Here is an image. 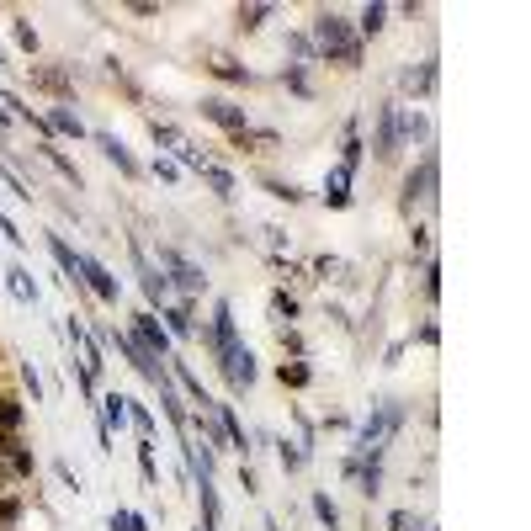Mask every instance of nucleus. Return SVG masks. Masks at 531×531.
Returning <instances> with one entry per match:
<instances>
[{
	"mask_svg": "<svg viewBox=\"0 0 531 531\" xmlns=\"http://www.w3.org/2000/svg\"><path fill=\"white\" fill-rule=\"evenodd\" d=\"M282 85H287L293 96H314V85H308V70H303V64H287V70H282Z\"/></svg>",
	"mask_w": 531,
	"mask_h": 531,
	"instance_id": "f704fd0d",
	"label": "nucleus"
},
{
	"mask_svg": "<svg viewBox=\"0 0 531 531\" xmlns=\"http://www.w3.org/2000/svg\"><path fill=\"white\" fill-rule=\"evenodd\" d=\"M11 38H16V48H22V54L38 59V27H32L27 16H11Z\"/></svg>",
	"mask_w": 531,
	"mask_h": 531,
	"instance_id": "c85d7f7f",
	"label": "nucleus"
},
{
	"mask_svg": "<svg viewBox=\"0 0 531 531\" xmlns=\"http://www.w3.org/2000/svg\"><path fill=\"white\" fill-rule=\"evenodd\" d=\"M356 38H362V48L372 43V38H383V27H388V6H378V0H372V6H362V16H356Z\"/></svg>",
	"mask_w": 531,
	"mask_h": 531,
	"instance_id": "aec40b11",
	"label": "nucleus"
},
{
	"mask_svg": "<svg viewBox=\"0 0 531 531\" xmlns=\"http://www.w3.org/2000/svg\"><path fill=\"white\" fill-rule=\"evenodd\" d=\"M277 383L293 388V393H303L308 383H314V367H308V362H282V367H277Z\"/></svg>",
	"mask_w": 531,
	"mask_h": 531,
	"instance_id": "cd10ccee",
	"label": "nucleus"
},
{
	"mask_svg": "<svg viewBox=\"0 0 531 531\" xmlns=\"http://www.w3.org/2000/svg\"><path fill=\"white\" fill-rule=\"evenodd\" d=\"M27 85L38 96H48L54 107H70V101H75V64H64V59H32L27 64Z\"/></svg>",
	"mask_w": 531,
	"mask_h": 531,
	"instance_id": "7ed1b4c3",
	"label": "nucleus"
},
{
	"mask_svg": "<svg viewBox=\"0 0 531 531\" xmlns=\"http://www.w3.org/2000/svg\"><path fill=\"white\" fill-rule=\"evenodd\" d=\"M202 70H208L213 80H224V85H255V75H250L234 54H208V64H202Z\"/></svg>",
	"mask_w": 531,
	"mask_h": 531,
	"instance_id": "f3484780",
	"label": "nucleus"
},
{
	"mask_svg": "<svg viewBox=\"0 0 531 531\" xmlns=\"http://www.w3.org/2000/svg\"><path fill=\"white\" fill-rule=\"evenodd\" d=\"M277 462H282V473H298L303 468V447H298V441H277Z\"/></svg>",
	"mask_w": 531,
	"mask_h": 531,
	"instance_id": "c9c22d12",
	"label": "nucleus"
},
{
	"mask_svg": "<svg viewBox=\"0 0 531 531\" xmlns=\"http://www.w3.org/2000/svg\"><path fill=\"white\" fill-rule=\"evenodd\" d=\"M351 181H356L351 170H340V165H335L330 176H324V192H319V197H324V208H335V213H340V208H351Z\"/></svg>",
	"mask_w": 531,
	"mask_h": 531,
	"instance_id": "6ab92c4d",
	"label": "nucleus"
},
{
	"mask_svg": "<svg viewBox=\"0 0 531 531\" xmlns=\"http://www.w3.org/2000/svg\"><path fill=\"white\" fill-rule=\"evenodd\" d=\"M0 234H6V239H11V245H16V250H27V234H22V229H16V224H11V218H6V213H0Z\"/></svg>",
	"mask_w": 531,
	"mask_h": 531,
	"instance_id": "c03bdc74",
	"label": "nucleus"
},
{
	"mask_svg": "<svg viewBox=\"0 0 531 531\" xmlns=\"http://www.w3.org/2000/svg\"><path fill=\"white\" fill-rule=\"evenodd\" d=\"M101 425H107V431H123V425H128V393H101Z\"/></svg>",
	"mask_w": 531,
	"mask_h": 531,
	"instance_id": "5701e85b",
	"label": "nucleus"
},
{
	"mask_svg": "<svg viewBox=\"0 0 531 531\" xmlns=\"http://www.w3.org/2000/svg\"><path fill=\"white\" fill-rule=\"evenodd\" d=\"M266 266H271V271H277V277H282V282H287V277H298V266H293V261H282V255H266Z\"/></svg>",
	"mask_w": 531,
	"mask_h": 531,
	"instance_id": "a18cd8bd",
	"label": "nucleus"
},
{
	"mask_svg": "<svg viewBox=\"0 0 531 531\" xmlns=\"http://www.w3.org/2000/svg\"><path fill=\"white\" fill-rule=\"evenodd\" d=\"M308 43H314L319 64L330 59L340 70H362V38H356V27L346 22L340 11H314V22H308Z\"/></svg>",
	"mask_w": 531,
	"mask_h": 531,
	"instance_id": "f257e3e1",
	"label": "nucleus"
},
{
	"mask_svg": "<svg viewBox=\"0 0 531 531\" xmlns=\"http://www.w3.org/2000/svg\"><path fill=\"white\" fill-rule=\"evenodd\" d=\"M197 112H202V123L224 128L229 139H234V133H245V128H250V112L239 107V101H229V96H202V101H197Z\"/></svg>",
	"mask_w": 531,
	"mask_h": 531,
	"instance_id": "1a4fd4ad",
	"label": "nucleus"
},
{
	"mask_svg": "<svg viewBox=\"0 0 531 531\" xmlns=\"http://www.w3.org/2000/svg\"><path fill=\"white\" fill-rule=\"evenodd\" d=\"M229 149H239V154H277V149H282V133L250 123L245 133H234V139H229Z\"/></svg>",
	"mask_w": 531,
	"mask_h": 531,
	"instance_id": "ddd939ff",
	"label": "nucleus"
},
{
	"mask_svg": "<svg viewBox=\"0 0 531 531\" xmlns=\"http://www.w3.org/2000/svg\"><path fill=\"white\" fill-rule=\"evenodd\" d=\"M91 144H96L101 154H107V160H112L117 170H123V176H128V181H139V176H144V165H139V160H133V154H128V144H123V139H117V133H107V128H91Z\"/></svg>",
	"mask_w": 531,
	"mask_h": 531,
	"instance_id": "9b49d317",
	"label": "nucleus"
},
{
	"mask_svg": "<svg viewBox=\"0 0 531 531\" xmlns=\"http://www.w3.org/2000/svg\"><path fill=\"white\" fill-rule=\"evenodd\" d=\"M308 271H314L319 282H346V261H340V255H314Z\"/></svg>",
	"mask_w": 531,
	"mask_h": 531,
	"instance_id": "7c9ffc66",
	"label": "nucleus"
},
{
	"mask_svg": "<svg viewBox=\"0 0 531 531\" xmlns=\"http://www.w3.org/2000/svg\"><path fill=\"white\" fill-rule=\"evenodd\" d=\"M38 154H43V160H48V165H54V170H59V176H64V181H70V186H75V192H80V186H85V176H80V165H75V160H70V154H64V149H59V139H54V144H38Z\"/></svg>",
	"mask_w": 531,
	"mask_h": 531,
	"instance_id": "4be33fe9",
	"label": "nucleus"
},
{
	"mask_svg": "<svg viewBox=\"0 0 531 531\" xmlns=\"http://www.w3.org/2000/svg\"><path fill=\"white\" fill-rule=\"evenodd\" d=\"M112 531H128V510H123V505L112 510Z\"/></svg>",
	"mask_w": 531,
	"mask_h": 531,
	"instance_id": "de8ad7c7",
	"label": "nucleus"
},
{
	"mask_svg": "<svg viewBox=\"0 0 531 531\" xmlns=\"http://www.w3.org/2000/svg\"><path fill=\"white\" fill-rule=\"evenodd\" d=\"M218 372H224V383H229L234 393H245V388L255 383V356H250V346H234L224 362H218Z\"/></svg>",
	"mask_w": 531,
	"mask_h": 531,
	"instance_id": "f8f14e48",
	"label": "nucleus"
},
{
	"mask_svg": "<svg viewBox=\"0 0 531 531\" xmlns=\"http://www.w3.org/2000/svg\"><path fill=\"white\" fill-rule=\"evenodd\" d=\"M27 425V399L16 388H0V436H22Z\"/></svg>",
	"mask_w": 531,
	"mask_h": 531,
	"instance_id": "2eb2a0df",
	"label": "nucleus"
},
{
	"mask_svg": "<svg viewBox=\"0 0 531 531\" xmlns=\"http://www.w3.org/2000/svg\"><path fill=\"white\" fill-rule=\"evenodd\" d=\"M6 287H11V293L22 298V303H38V298H43V287L32 282V271H27V266H11V271H6Z\"/></svg>",
	"mask_w": 531,
	"mask_h": 531,
	"instance_id": "393cba45",
	"label": "nucleus"
},
{
	"mask_svg": "<svg viewBox=\"0 0 531 531\" xmlns=\"http://www.w3.org/2000/svg\"><path fill=\"white\" fill-rule=\"evenodd\" d=\"M54 473L64 478V489H80V478H75V468H70V462H54Z\"/></svg>",
	"mask_w": 531,
	"mask_h": 531,
	"instance_id": "49530a36",
	"label": "nucleus"
},
{
	"mask_svg": "<svg viewBox=\"0 0 531 531\" xmlns=\"http://www.w3.org/2000/svg\"><path fill=\"white\" fill-rule=\"evenodd\" d=\"M202 346L213 351V362H224V356L239 346V319H234V303L229 298L213 303V324H202Z\"/></svg>",
	"mask_w": 531,
	"mask_h": 531,
	"instance_id": "39448f33",
	"label": "nucleus"
},
{
	"mask_svg": "<svg viewBox=\"0 0 531 531\" xmlns=\"http://www.w3.org/2000/svg\"><path fill=\"white\" fill-rule=\"evenodd\" d=\"M308 505H314V516H319L324 526H330V531H340V510H335V500H330V494H314Z\"/></svg>",
	"mask_w": 531,
	"mask_h": 531,
	"instance_id": "4c0bfd02",
	"label": "nucleus"
},
{
	"mask_svg": "<svg viewBox=\"0 0 531 531\" xmlns=\"http://www.w3.org/2000/svg\"><path fill=\"white\" fill-rule=\"evenodd\" d=\"M149 139L160 144V149H176V144H181V128L165 123V117H149Z\"/></svg>",
	"mask_w": 531,
	"mask_h": 531,
	"instance_id": "72a5a7b5",
	"label": "nucleus"
},
{
	"mask_svg": "<svg viewBox=\"0 0 531 531\" xmlns=\"http://www.w3.org/2000/svg\"><path fill=\"white\" fill-rule=\"evenodd\" d=\"M48 250H54V261H59V271H64V287H75V293H80V250L70 245V239H64V234H48Z\"/></svg>",
	"mask_w": 531,
	"mask_h": 531,
	"instance_id": "a211bd4d",
	"label": "nucleus"
},
{
	"mask_svg": "<svg viewBox=\"0 0 531 531\" xmlns=\"http://www.w3.org/2000/svg\"><path fill=\"white\" fill-rule=\"evenodd\" d=\"M128 255H133V277H139V287H144V308H149V314H160V308L170 303V282H165V271L149 261L144 239H128Z\"/></svg>",
	"mask_w": 531,
	"mask_h": 531,
	"instance_id": "20e7f679",
	"label": "nucleus"
},
{
	"mask_svg": "<svg viewBox=\"0 0 531 531\" xmlns=\"http://www.w3.org/2000/svg\"><path fill=\"white\" fill-rule=\"evenodd\" d=\"M409 255L431 261V229H425V224H415V234H409Z\"/></svg>",
	"mask_w": 531,
	"mask_h": 531,
	"instance_id": "ea45409f",
	"label": "nucleus"
},
{
	"mask_svg": "<svg viewBox=\"0 0 531 531\" xmlns=\"http://www.w3.org/2000/svg\"><path fill=\"white\" fill-rule=\"evenodd\" d=\"M22 516H27V500H22V494H0V531H11Z\"/></svg>",
	"mask_w": 531,
	"mask_h": 531,
	"instance_id": "473e14b6",
	"label": "nucleus"
},
{
	"mask_svg": "<svg viewBox=\"0 0 531 531\" xmlns=\"http://www.w3.org/2000/svg\"><path fill=\"white\" fill-rule=\"evenodd\" d=\"M372 149H378V160L383 165H393V160H399V128H393V101H388V107H378V144H372Z\"/></svg>",
	"mask_w": 531,
	"mask_h": 531,
	"instance_id": "dca6fc26",
	"label": "nucleus"
},
{
	"mask_svg": "<svg viewBox=\"0 0 531 531\" xmlns=\"http://www.w3.org/2000/svg\"><path fill=\"white\" fill-rule=\"evenodd\" d=\"M139 473L149 489H160V468H154V441H139Z\"/></svg>",
	"mask_w": 531,
	"mask_h": 531,
	"instance_id": "e433bc0d",
	"label": "nucleus"
},
{
	"mask_svg": "<svg viewBox=\"0 0 531 531\" xmlns=\"http://www.w3.org/2000/svg\"><path fill=\"white\" fill-rule=\"evenodd\" d=\"M43 123H48V133H54V139H75V144H80V139H91V128L80 123V112H75V107H48V112H43Z\"/></svg>",
	"mask_w": 531,
	"mask_h": 531,
	"instance_id": "4468645a",
	"label": "nucleus"
},
{
	"mask_svg": "<svg viewBox=\"0 0 531 531\" xmlns=\"http://www.w3.org/2000/svg\"><path fill=\"white\" fill-rule=\"evenodd\" d=\"M420 202H436V149L420 154V165L404 176V192H399V208L404 213H415Z\"/></svg>",
	"mask_w": 531,
	"mask_h": 531,
	"instance_id": "423d86ee",
	"label": "nucleus"
},
{
	"mask_svg": "<svg viewBox=\"0 0 531 531\" xmlns=\"http://www.w3.org/2000/svg\"><path fill=\"white\" fill-rule=\"evenodd\" d=\"M149 170H154V176H160L165 186H176V181H181V165H176V160H154Z\"/></svg>",
	"mask_w": 531,
	"mask_h": 531,
	"instance_id": "79ce46f5",
	"label": "nucleus"
},
{
	"mask_svg": "<svg viewBox=\"0 0 531 531\" xmlns=\"http://www.w3.org/2000/svg\"><path fill=\"white\" fill-rule=\"evenodd\" d=\"M399 85H404L409 96H431V91H436V59H425L420 70H404Z\"/></svg>",
	"mask_w": 531,
	"mask_h": 531,
	"instance_id": "b1692460",
	"label": "nucleus"
},
{
	"mask_svg": "<svg viewBox=\"0 0 531 531\" xmlns=\"http://www.w3.org/2000/svg\"><path fill=\"white\" fill-rule=\"evenodd\" d=\"M128 335L139 340V346L149 351V356H160V362H170L176 356V340L165 335V324L149 314V308H133V319H128Z\"/></svg>",
	"mask_w": 531,
	"mask_h": 531,
	"instance_id": "0eeeda50",
	"label": "nucleus"
},
{
	"mask_svg": "<svg viewBox=\"0 0 531 531\" xmlns=\"http://www.w3.org/2000/svg\"><path fill=\"white\" fill-rule=\"evenodd\" d=\"M266 192L277 197V202H303V197H308L303 186H293V181H266Z\"/></svg>",
	"mask_w": 531,
	"mask_h": 531,
	"instance_id": "58836bf2",
	"label": "nucleus"
},
{
	"mask_svg": "<svg viewBox=\"0 0 531 531\" xmlns=\"http://www.w3.org/2000/svg\"><path fill=\"white\" fill-rule=\"evenodd\" d=\"M266 314H271V319H277V324H293V319L303 314V308H298V298H293V293H287V287H277V293H271V298H266Z\"/></svg>",
	"mask_w": 531,
	"mask_h": 531,
	"instance_id": "a878e982",
	"label": "nucleus"
},
{
	"mask_svg": "<svg viewBox=\"0 0 531 531\" xmlns=\"http://www.w3.org/2000/svg\"><path fill=\"white\" fill-rule=\"evenodd\" d=\"M425 298H431V303L441 298V266L436 261H425Z\"/></svg>",
	"mask_w": 531,
	"mask_h": 531,
	"instance_id": "37998d69",
	"label": "nucleus"
},
{
	"mask_svg": "<svg viewBox=\"0 0 531 531\" xmlns=\"http://www.w3.org/2000/svg\"><path fill=\"white\" fill-rule=\"evenodd\" d=\"M75 266H80V287H85V293H91L96 303H107V308H112L117 298H123V282H117V277L96 261L91 250H80V261H75Z\"/></svg>",
	"mask_w": 531,
	"mask_h": 531,
	"instance_id": "6e6552de",
	"label": "nucleus"
},
{
	"mask_svg": "<svg viewBox=\"0 0 531 531\" xmlns=\"http://www.w3.org/2000/svg\"><path fill=\"white\" fill-rule=\"evenodd\" d=\"M22 388L32 393V404H43V378L32 372V362H22Z\"/></svg>",
	"mask_w": 531,
	"mask_h": 531,
	"instance_id": "a19ab883",
	"label": "nucleus"
},
{
	"mask_svg": "<svg viewBox=\"0 0 531 531\" xmlns=\"http://www.w3.org/2000/svg\"><path fill=\"white\" fill-rule=\"evenodd\" d=\"M107 80L117 85V91H123L128 101H144V91H139V80H133L128 70H123V64H117V59H107Z\"/></svg>",
	"mask_w": 531,
	"mask_h": 531,
	"instance_id": "2f4dec72",
	"label": "nucleus"
},
{
	"mask_svg": "<svg viewBox=\"0 0 531 531\" xmlns=\"http://www.w3.org/2000/svg\"><path fill=\"white\" fill-rule=\"evenodd\" d=\"M277 346H282V356H293V362H303V356H308V340L293 330V324H277Z\"/></svg>",
	"mask_w": 531,
	"mask_h": 531,
	"instance_id": "c756f323",
	"label": "nucleus"
},
{
	"mask_svg": "<svg viewBox=\"0 0 531 531\" xmlns=\"http://www.w3.org/2000/svg\"><path fill=\"white\" fill-rule=\"evenodd\" d=\"M197 176L208 181V186H213V197H224V202H229V197L239 192L234 170H229V165H218V160H202V170H197Z\"/></svg>",
	"mask_w": 531,
	"mask_h": 531,
	"instance_id": "412c9836",
	"label": "nucleus"
},
{
	"mask_svg": "<svg viewBox=\"0 0 531 531\" xmlns=\"http://www.w3.org/2000/svg\"><path fill=\"white\" fill-rule=\"evenodd\" d=\"M154 319L165 324V335H170V340H192V335H202V319H197V303H192V298H181V303L170 298Z\"/></svg>",
	"mask_w": 531,
	"mask_h": 531,
	"instance_id": "9d476101",
	"label": "nucleus"
},
{
	"mask_svg": "<svg viewBox=\"0 0 531 531\" xmlns=\"http://www.w3.org/2000/svg\"><path fill=\"white\" fill-rule=\"evenodd\" d=\"M154 255H160V261H154V266H160L165 271V282H170V293H181V298H202V293H208V277H202V266L192 261V255H181L176 245H165V239H160V245H154Z\"/></svg>",
	"mask_w": 531,
	"mask_h": 531,
	"instance_id": "f03ea898",
	"label": "nucleus"
},
{
	"mask_svg": "<svg viewBox=\"0 0 531 531\" xmlns=\"http://www.w3.org/2000/svg\"><path fill=\"white\" fill-rule=\"evenodd\" d=\"M271 16H277V6H234V27L239 32H261Z\"/></svg>",
	"mask_w": 531,
	"mask_h": 531,
	"instance_id": "bb28decb",
	"label": "nucleus"
}]
</instances>
